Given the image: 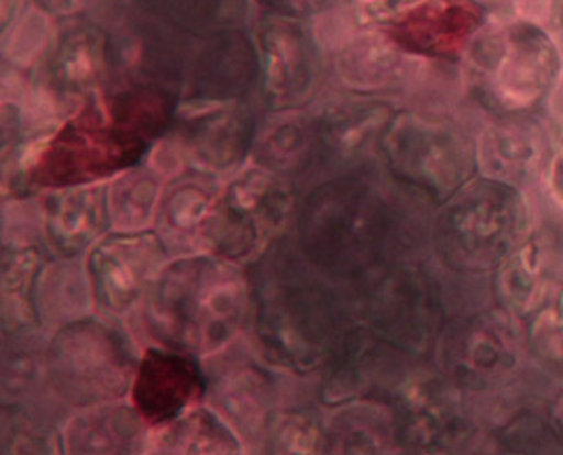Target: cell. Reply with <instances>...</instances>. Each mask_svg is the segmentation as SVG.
Instances as JSON below:
<instances>
[{"instance_id": "obj_1", "label": "cell", "mask_w": 563, "mask_h": 455, "mask_svg": "<svg viewBox=\"0 0 563 455\" xmlns=\"http://www.w3.org/2000/svg\"><path fill=\"white\" fill-rule=\"evenodd\" d=\"M178 96L158 87H112L85 101L22 154L15 179L34 188L100 184L135 167L176 121Z\"/></svg>"}, {"instance_id": "obj_2", "label": "cell", "mask_w": 563, "mask_h": 455, "mask_svg": "<svg viewBox=\"0 0 563 455\" xmlns=\"http://www.w3.org/2000/svg\"><path fill=\"white\" fill-rule=\"evenodd\" d=\"M250 319L264 358L300 376L323 367L346 325L328 277L282 243L254 264Z\"/></svg>"}, {"instance_id": "obj_3", "label": "cell", "mask_w": 563, "mask_h": 455, "mask_svg": "<svg viewBox=\"0 0 563 455\" xmlns=\"http://www.w3.org/2000/svg\"><path fill=\"white\" fill-rule=\"evenodd\" d=\"M401 207L369 171L323 179L298 213V247L330 280H357L404 247Z\"/></svg>"}, {"instance_id": "obj_4", "label": "cell", "mask_w": 563, "mask_h": 455, "mask_svg": "<svg viewBox=\"0 0 563 455\" xmlns=\"http://www.w3.org/2000/svg\"><path fill=\"white\" fill-rule=\"evenodd\" d=\"M144 325L165 348L211 356L227 348L250 314V277L220 255H181L144 296Z\"/></svg>"}, {"instance_id": "obj_5", "label": "cell", "mask_w": 563, "mask_h": 455, "mask_svg": "<svg viewBox=\"0 0 563 455\" xmlns=\"http://www.w3.org/2000/svg\"><path fill=\"white\" fill-rule=\"evenodd\" d=\"M530 228V204L521 188L475 176L439 204L431 245L443 268L477 277L494 273Z\"/></svg>"}, {"instance_id": "obj_6", "label": "cell", "mask_w": 563, "mask_h": 455, "mask_svg": "<svg viewBox=\"0 0 563 455\" xmlns=\"http://www.w3.org/2000/svg\"><path fill=\"white\" fill-rule=\"evenodd\" d=\"M562 70L555 41L532 22H509L477 34L466 51L473 98L498 116H523L553 91Z\"/></svg>"}, {"instance_id": "obj_7", "label": "cell", "mask_w": 563, "mask_h": 455, "mask_svg": "<svg viewBox=\"0 0 563 455\" xmlns=\"http://www.w3.org/2000/svg\"><path fill=\"white\" fill-rule=\"evenodd\" d=\"M355 282L358 323L413 360L435 354L448 319L441 287L424 264L393 257Z\"/></svg>"}, {"instance_id": "obj_8", "label": "cell", "mask_w": 563, "mask_h": 455, "mask_svg": "<svg viewBox=\"0 0 563 455\" xmlns=\"http://www.w3.org/2000/svg\"><path fill=\"white\" fill-rule=\"evenodd\" d=\"M45 365L53 392L66 404L87 409L129 395L137 358L121 329L85 317L57 328L47 342Z\"/></svg>"}, {"instance_id": "obj_9", "label": "cell", "mask_w": 563, "mask_h": 455, "mask_svg": "<svg viewBox=\"0 0 563 455\" xmlns=\"http://www.w3.org/2000/svg\"><path fill=\"white\" fill-rule=\"evenodd\" d=\"M386 169L406 190L441 204L477 176V146L461 126L422 112H397L383 146Z\"/></svg>"}, {"instance_id": "obj_10", "label": "cell", "mask_w": 563, "mask_h": 455, "mask_svg": "<svg viewBox=\"0 0 563 455\" xmlns=\"http://www.w3.org/2000/svg\"><path fill=\"white\" fill-rule=\"evenodd\" d=\"M296 204L291 177L260 165L239 171L220 190L213 207L207 249L234 264H256L289 224Z\"/></svg>"}, {"instance_id": "obj_11", "label": "cell", "mask_w": 563, "mask_h": 455, "mask_svg": "<svg viewBox=\"0 0 563 455\" xmlns=\"http://www.w3.org/2000/svg\"><path fill=\"white\" fill-rule=\"evenodd\" d=\"M526 354L519 321L494 308L448 321L433 356L437 371L464 397H492L519 378Z\"/></svg>"}, {"instance_id": "obj_12", "label": "cell", "mask_w": 563, "mask_h": 455, "mask_svg": "<svg viewBox=\"0 0 563 455\" xmlns=\"http://www.w3.org/2000/svg\"><path fill=\"white\" fill-rule=\"evenodd\" d=\"M464 395L439 371H411L390 397L395 443L411 454L464 452L477 436Z\"/></svg>"}, {"instance_id": "obj_13", "label": "cell", "mask_w": 563, "mask_h": 455, "mask_svg": "<svg viewBox=\"0 0 563 455\" xmlns=\"http://www.w3.org/2000/svg\"><path fill=\"white\" fill-rule=\"evenodd\" d=\"M110 36L102 22L68 18L36 66L34 91L53 114L73 112L110 87Z\"/></svg>"}, {"instance_id": "obj_14", "label": "cell", "mask_w": 563, "mask_h": 455, "mask_svg": "<svg viewBox=\"0 0 563 455\" xmlns=\"http://www.w3.org/2000/svg\"><path fill=\"white\" fill-rule=\"evenodd\" d=\"M260 85L275 112L300 110L319 91L321 45L302 18L268 11L256 25Z\"/></svg>"}, {"instance_id": "obj_15", "label": "cell", "mask_w": 563, "mask_h": 455, "mask_svg": "<svg viewBox=\"0 0 563 455\" xmlns=\"http://www.w3.org/2000/svg\"><path fill=\"white\" fill-rule=\"evenodd\" d=\"M411 360L367 325H344L323 363L319 399L344 404L393 397L413 371Z\"/></svg>"}, {"instance_id": "obj_16", "label": "cell", "mask_w": 563, "mask_h": 455, "mask_svg": "<svg viewBox=\"0 0 563 455\" xmlns=\"http://www.w3.org/2000/svg\"><path fill=\"white\" fill-rule=\"evenodd\" d=\"M172 129L179 158L211 176L234 171L254 151L257 135L247 100L186 101Z\"/></svg>"}, {"instance_id": "obj_17", "label": "cell", "mask_w": 563, "mask_h": 455, "mask_svg": "<svg viewBox=\"0 0 563 455\" xmlns=\"http://www.w3.org/2000/svg\"><path fill=\"white\" fill-rule=\"evenodd\" d=\"M169 252L156 232H114L89 253L87 275L98 310L121 317L140 302L167 266Z\"/></svg>"}, {"instance_id": "obj_18", "label": "cell", "mask_w": 563, "mask_h": 455, "mask_svg": "<svg viewBox=\"0 0 563 455\" xmlns=\"http://www.w3.org/2000/svg\"><path fill=\"white\" fill-rule=\"evenodd\" d=\"M397 110L388 101L357 96L330 101L312 119L319 142L317 169L332 177L369 171V165L383 154L386 133Z\"/></svg>"}, {"instance_id": "obj_19", "label": "cell", "mask_w": 563, "mask_h": 455, "mask_svg": "<svg viewBox=\"0 0 563 455\" xmlns=\"http://www.w3.org/2000/svg\"><path fill=\"white\" fill-rule=\"evenodd\" d=\"M260 78L256 41L243 27L195 36L179 96L184 101L245 100Z\"/></svg>"}, {"instance_id": "obj_20", "label": "cell", "mask_w": 563, "mask_h": 455, "mask_svg": "<svg viewBox=\"0 0 563 455\" xmlns=\"http://www.w3.org/2000/svg\"><path fill=\"white\" fill-rule=\"evenodd\" d=\"M477 0H418L385 25L386 36L410 57L456 59L484 30Z\"/></svg>"}, {"instance_id": "obj_21", "label": "cell", "mask_w": 563, "mask_h": 455, "mask_svg": "<svg viewBox=\"0 0 563 455\" xmlns=\"http://www.w3.org/2000/svg\"><path fill=\"white\" fill-rule=\"evenodd\" d=\"M206 392V378L192 354L172 348H148L137 360L131 384V404L144 424L161 429L197 403Z\"/></svg>"}, {"instance_id": "obj_22", "label": "cell", "mask_w": 563, "mask_h": 455, "mask_svg": "<svg viewBox=\"0 0 563 455\" xmlns=\"http://www.w3.org/2000/svg\"><path fill=\"white\" fill-rule=\"evenodd\" d=\"M477 176L526 190L544 176L551 152L542 129L523 116H500L477 140Z\"/></svg>"}, {"instance_id": "obj_23", "label": "cell", "mask_w": 563, "mask_h": 455, "mask_svg": "<svg viewBox=\"0 0 563 455\" xmlns=\"http://www.w3.org/2000/svg\"><path fill=\"white\" fill-rule=\"evenodd\" d=\"M209 397L218 413L247 445L264 447L275 418V384L271 376L247 360L222 367L209 384Z\"/></svg>"}, {"instance_id": "obj_24", "label": "cell", "mask_w": 563, "mask_h": 455, "mask_svg": "<svg viewBox=\"0 0 563 455\" xmlns=\"http://www.w3.org/2000/svg\"><path fill=\"white\" fill-rule=\"evenodd\" d=\"M110 226L108 186L102 184L55 188L41 202V228L59 257H77Z\"/></svg>"}, {"instance_id": "obj_25", "label": "cell", "mask_w": 563, "mask_h": 455, "mask_svg": "<svg viewBox=\"0 0 563 455\" xmlns=\"http://www.w3.org/2000/svg\"><path fill=\"white\" fill-rule=\"evenodd\" d=\"M220 190L216 176L199 169L169 181L156 211V234L167 252L181 257L207 247L209 220Z\"/></svg>"}, {"instance_id": "obj_26", "label": "cell", "mask_w": 563, "mask_h": 455, "mask_svg": "<svg viewBox=\"0 0 563 455\" xmlns=\"http://www.w3.org/2000/svg\"><path fill=\"white\" fill-rule=\"evenodd\" d=\"M408 57L386 36L385 30H363L335 47L333 73L351 91L372 96L406 80Z\"/></svg>"}, {"instance_id": "obj_27", "label": "cell", "mask_w": 563, "mask_h": 455, "mask_svg": "<svg viewBox=\"0 0 563 455\" xmlns=\"http://www.w3.org/2000/svg\"><path fill=\"white\" fill-rule=\"evenodd\" d=\"M492 293L519 323H526L549 291V238L542 232L528 234L492 273Z\"/></svg>"}, {"instance_id": "obj_28", "label": "cell", "mask_w": 563, "mask_h": 455, "mask_svg": "<svg viewBox=\"0 0 563 455\" xmlns=\"http://www.w3.org/2000/svg\"><path fill=\"white\" fill-rule=\"evenodd\" d=\"M252 156L256 165L279 176L298 177L317 167L319 142L312 114L282 110L257 129Z\"/></svg>"}, {"instance_id": "obj_29", "label": "cell", "mask_w": 563, "mask_h": 455, "mask_svg": "<svg viewBox=\"0 0 563 455\" xmlns=\"http://www.w3.org/2000/svg\"><path fill=\"white\" fill-rule=\"evenodd\" d=\"M144 420L131 407L114 403L87 407L64 430V447L70 454H129L142 447Z\"/></svg>"}, {"instance_id": "obj_30", "label": "cell", "mask_w": 563, "mask_h": 455, "mask_svg": "<svg viewBox=\"0 0 563 455\" xmlns=\"http://www.w3.org/2000/svg\"><path fill=\"white\" fill-rule=\"evenodd\" d=\"M73 259L75 257H64L62 262L49 264L36 278V317L53 328L85 319L89 302L93 300L87 270Z\"/></svg>"}, {"instance_id": "obj_31", "label": "cell", "mask_w": 563, "mask_h": 455, "mask_svg": "<svg viewBox=\"0 0 563 455\" xmlns=\"http://www.w3.org/2000/svg\"><path fill=\"white\" fill-rule=\"evenodd\" d=\"M325 452L338 454H380L395 443L390 407L378 401L340 404V411L325 422Z\"/></svg>"}, {"instance_id": "obj_32", "label": "cell", "mask_w": 563, "mask_h": 455, "mask_svg": "<svg viewBox=\"0 0 563 455\" xmlns=\"http://www.w3.org/2000/svg\"><path fill=\"white\" fill-rule=\"evenodd\" d=\"M243 441L231 424L209 409H190L178 420L161 426L153 441L163 454H236Z\"/></svg>"}, {"instance_id": "obj_33", "label": "cell", "mask_w": 563, "mask_h": 455, "mask_svg": "<svg viewBox=\"0 0 563 455\" xmlns=\"http://www.w3.org/2000/svg\"><path fill=\"white\" fill-rule=\"evenodd\" d=\"M163 199V171L154 165L131 167L108 184L110 224L119 232L146 230Z\"/></svg>"}, {"instance_id": "obj_34", "label": "cell", "mask_w": 563, "mask_h": 455, "mask_svg": "<svg viewBox=\"0 0 563 455\" xmlns=\"http://www.w3.org/2000/svg\"><path fill=\"white\" fill-rule=\"evenodd\" d=\"M526 348L538 369L563 384V282L551 285L537 312L526 321Z\"/></svg>"}, {"instance_id": "obj_35", "label": "cell", "mask_w": 563, "mask_h": 455, "mask_svg": "<svg viewBox=\"0 0 563 455\" xmlns=\"http://www.w3.org/2000/svg\"><path fill=\"white\" fill-rule=\"evenodd\" d=\"M154 15L192 36H203L243 27L252 15V0H165Z\"/></svg>"}, {"instance_id": "obj_36", "label": "cell", "mask_w": 563, "mask_h": 455, "mask_svg": "<svg viewBox=\"0 0 563 455\" xmlns=\"http://www.w3.org/2000/svg\"><path fill=\"white\" fill-rule=\"evenodd\" d=\"M47 344L41 342L32 329H20L4 333L2 353V395L4 403L15 399V403L26 397L38 379V374L47 367Z\"/></svg>"}, {"instance_id": "obj_37", "label": "cell", "mask_w": 563, "mask_h": 455, "mask_svg": "<svg viewBox=\"0 0 563 455\" xmlns=\"http://www.w3.org/2000/svg\"><path fill=\"white\" fill-rule=\"evenodd\" d=\"M496 445L509 454H563V432L549 409H521L496 430Z\"/></svg>"}, {"instance_id": "obj_38", "label": "cell", "mask_w": 563, "mask_h": 455, "mask_svg": "<svg viewBox=\"0 0 563 455\" xmlns=\"http://www.w3.org/2000/svg\"><path fill=\"white\" fill-rule=\"evenodd\" d=\"M325 422L312 409L275 413L264 447L271 454H319L325 452Z\"/></svg>"}, {"instance_id": "obj_39", "label": "cell", "mask_w": 563, "mask_h": 455, "mask_svg": "<svg viewBox=\"0 0 563 455\" xmlns=\"http://www.w3.org/2000/svg\"><path fill=\"white\" fill-rule=\"evenodd\" d=\"M49 13L43 9H34L26 15L15 20L13 32H4V59L13 64V68H24L38 64L41 57L52 43L53 32L49 25Z\"/></svg>"}, {"instance_id": "obj_40", "label": "cell", "mask_w": 563, "mask_h": 455, "mask_svg": "<svg viewBox=\"0 0 563 455\" xmlns=\"http://www.w3.org/2000/svg\"><path fill=\"white\" fill-rule=\"evenodd\" d=\"M2 452L11 454H38V452H52L53 443L49 429L38 420L32 418V413L22 409L20 403H4L2 411Z\"/></svg>"}, {"instance_id": "obj_41", "label": "cell", "mask_w": 563, "mask_h": 455, "mask_svg": "<svg viewBox=\"0 0 563 455\" xmlns=\"http://www.w3.org/2000/svg\"><path fill=\"white\" fill-rule=\"evenodd\" d=\"M358 25L388 24L418 0H346Z\"/></svg>"}, {"instance_id": "obj_42", "label": "cell", "mask_w": 563, "mask_h": 455, "mask_svg": "<svg viewBox=\"0 0 563 455\" xmlns=\"http://www.w3.org/2000/svg\"><path fill=\"white\" fill-rule=\"evenodd\" d=\"M273 13L294 15V18H314L333 11L342 0H257Z\"/></svg>"}, {"instance_id": "obj_43", "label": "cell", "mask_w": 563, "mask_h": 455, "mask_svg": "<svg viewBox=\"0 0 563 455\" xmlns=\"http://www.w3.org/2000/svg\"><path fill=\"white\" fill-rule=\"evenodd\" d=\"M544 179H547V192L553 199V202L563 211V133L560 140L558 151L551 154L547 171H544Z\"/></svg>"}, {"instance_id": "obj_44", "label": "cell", "mask_w": 563, "mask_h": 455, "mask_svg": "<svg viewBox=\"0 0 563 455\" xmlns=\"http://www.w3.org/2000/svg\"><path fill=\"white\" fill-rule=\"evenodd\" d=\"M98 0H34L38 9L55 18H78L82 11H87Z\"/></svg>"}, {"instance_id": "obj_45", "label": "cell", "mask_w": 563, "mask_h": 455, "mask_svg": "<svg viewBox=\"0 0 563 455\" xmlns=\"http://www.w3.org/2000/svg\"><path fill=\"white\" fill-rule=\"evenodd\" d=\"M549 411H551L553 420L558 422V426H560V429H562L563 432V384L562 388H560V392L555 395L553 403L549 404Z\"/></svg>"}, {"instance_id": "obj_46", "label": "cell", "mask_w": 563, "mask_h": 455, "mask_svg": "<svg viewBox=\"0 0 563 455\" xmlns=\"http://www.w3.org/2000/svg\"><path fill=\"white\" fill-rule=\"evenodd\" d=\"M553 18H555V25L563 36V0H553Z\"/></svg>"}, {"instance_id": "obj_47", "label": "cell", "mask_w": 563, "mask_h": 455, "mask_svg": "<svg viewBox=\"0 0 563 455\" xmlns=\"http://www.w3.org/2000/svg\"><path fill=\"white\" fill-rule=\"evenodd\" d=\"M131 2H135V4H140V7H144V9H148L151 13H154L165 0H131Z\"/></svg>"}]
</instances>
